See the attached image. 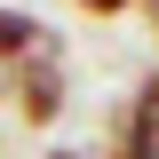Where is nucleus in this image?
<instances>
[{
  "label": "nucleus",
  "instance_id": "39448f33",
  "mask_svg": "<svg viewBox=\"0 0 159 159\" xmlns=\"http://www.w3.org/2000/svg\"><path fill=\"white\" fill-rule=\"evenodd\" d=\"M143 8V24H151V48H159V0H135Z\"/></svg>",
  "mask_w": 159,
  "mask_h": 159
},
{
  "label": "nucleus",
  "instance_id": "f257e3e1",
  "mask_svg": "<svg viewBox=\"0 0 159 159\" xmlns=\"http://www.w3.org/2000/svg\"><path fill=\"white\" fill-rule=\"evenodd\" d=\"M64 56H32V64H16V80H8V103H16V119L24 127H56L64 119Z\"/></svg>",
  "mask_w": 159,
  "mask_h": 159
},
{
  "label": "nucleus",
  "instance_id": "20e7f679",
  "mask_svg": "<svg viewBox=\"0 0 159 159\" xmlns=\"http://www.w3.org/2000/svg\"><path fill=\"white\" fill-rule=\"evenodd\" d=\"M80 16H127V8H135V0H72Z\"/></svg>",
  "mask_w": 159,
  "mask_h": 159
},
{
  "label": "nucleus",
  "instance_id": "f03ea898",
  "mask_svg": "<svg viewBox=\"0 0 159 159\" xmlns=\"http://www.w3.org/2000/svg\"><path fill=\"white\" fill-rule=\"evenodd\" d=\"M111 159H159V72L135 88V103L111 119Z\"/></svg>",
  "mask_w": 159,
  "mask_h": 159
},
{
  "label": "nucleus",
  "instance_id": "7ed1b4c3",
  "mask_svg": "<svg viewBox=\"0 0 159 159\" xmlns=\"http://www.w3.org/2000/svg\"><path fill=\"white\" fill-rule=\"evenodd\" d=\"M32 56H64L56 24L24 16V8H0V64H32Z\"/></svg>",
  "mask_w": 159,
  "mask_h": 159
},
{
  "label": "nucleus",
  "instance_id": "423d86ee",
  "mask_svg": "<svg viewBox=\"0 0 159 159\" xmlns=\"http://www.w3.org/2000/svg\"><path fill=\"white\" fill-rule=\"evenodd\" d=\"M48 159H88V151H72V143H56V151H48Z\"/></svg>",
  "mask_w": 159,
  "mask_h": 159
}]
</instances>
